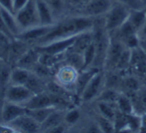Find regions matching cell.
Here are the masks:
<instances>
[{"label": "cell", "mask_w": 146, "mask_h": 133, "mask_svg": "<svg viewBox=\"0 0 146 133\" xmlns=\"http://www.w3.org/2000/svg\"><path fill=\"white\" fill-rule=\"evenodd\" d=\"M8 126L13 131L24 133H35L40 131V124L34 120L31 116H29L27 113L19 116L11 123H9Z\"/></svg>", "instance_id": "9c48e42d"}, {"label": "cell", "mask_w": 146, "mask_h": 133, "mask_svg": "<svg viewBox=\"0 0 146 133\" xmlns=\"http://www.w3.org/2000/svg\"><path fill=\"white\" fill-rule=\"evenodd\" d=\"M128 20H129V22L133 25V27L139 33L146 20V10L142 8L132 9V10H130Z\"/></svg>", "instance_id": "ffe728a7"}, {"label": "cell", "mask_w": 146, "mask_h": 133, "mask_svg": "<svg viewBox=\"0 0 146 133\" xmlns=\"http://www.w3.org/2000/svg\"><path fill=\"white\" fill-rule=\"evenodd\" d=\"M78 73L79 70H77L75 67L66 64L58 69L56 73V81L65 89L72 87L75 91V83L78 77Z\"/></svg>", "instance_id": "52a82bcc"}, {"label": "cell", "mask_w": 146, "mask_h": 133, "mask_svg": "<svg viewBox=\"0 0 146 133\" xmlns=\"http://www.w3.org/2000/svg\"><path fill=\"white\" fill-rule=\"evenodd\" d=\"M34 93L25 85L9 84L5 90V100L25 105Z\"/></svg>", "instance_id": "5b68a950"}, {"label": "cell", "mask_w": 146, "mask_h": 133, "mask_svg": "<svg viewBox=\"0 0 146 133\" xmlns=\"http://www.w3.org/2000/svg\"><path fill=\"white\" fill-rule=\"evenodd\" d=\"M112 6L111 0H89L82 8L79 9V15L87 17H98L106 14Z\"/></svg>", "instance_id": "277c9868"}, {"label": "cell", "mask_w": 146, "mask_h": 133, "mask_svg": "<svg viewBox=\"0 0 146 133\" xmlns=\"http://www.w3.org/2000/svg\"><path fill=\"white\" fill-rule=\"evenodd\" d=\"M5 103V90L0 88V124H2V110Z\"/></svg>", "instance_id": "f35d334b"}, {"label": "cell", "mask_w": 146, "mask_h": 133, "mask_svg": "<svg viewBox=\"0 0 146 133\" xmlns=\"http://www.w3.org/2000/svg\"><path fill=\"white\" fill-rule=\"evenodd\" d=\"M130 10L128 6L122 3H116L112 5L110 10L106 13L105 21H104V28L107 31L117 30L124 22L128 19Z\"/></svg>", "instance_id": "3957f363"}, {"label": "cell", "mask_w": 146, "mask_h": 133, "mask_svg": "<svg viewBox=\"0 0 146 133\" xmlns=\"http://www.w3.org/2000/svg\"><path fill=\"white\" fill-rule=\"evenodd\" d=\"M126 129H129L131 131L140 129V116L136 115L135 113L127 114V127Z\"/></svg>", "instance_id": "d6a6232c"}, {"label": "cell", "mask_w": 146, "mask_h": 133, "mask_svg": "<svg viewBox=\"0 0 146 133\" xmlns=\"http://www.w3.org/2000/svg\"><path fill=\"white\" fill-rule=\"evenodd\" d=\"M116 105H117L118 110L124 114H131L134 112L133 102L129 97L125 96V95H119L117 101H116Z\"/></svg>", "instance_id": "cb8c5ba5"}, {"label": "cell", "mask_w": 146, "mask_h": 133, "mask_svg": "<svg viewBox=\"0 0 146 133\" xmlns=\"http://www.w3.org/2000/svg\"><path fill=\"white\" fill-rule=\"evenodd\" d=\"M0 7L13 13V0H0Z\"/></svg>", "instance_id": "74e56055"}, {"label": "cell", "mask_w": 146, "mask_h": 133, "mask_svg": "<svg viewBox=\"0 0 146 133\" xmlns=\"http://www.w3.org/2000/svg\"><path fill=\"white\" fill-rule=\"evenodd\" d=\"M11 69L5 63H0V88L6 90L7 86L10 84Z\"/></svg>", "instance_id": "4316f807"}, {"label": "cell", "mask_w": 146, "mask_h": 133, "mask_svg": "<svg viewBox=\"0 0 146 133\" xmlns=\"http://www.w3.org/2000/svg\"><path fill=\"white\" fill-rule=\"evenodd\" d=\"M50 9L52 10L54 16L60 15L65 9V0H44Z\"/></svg>", "instance_id": "83f0119b"}, {"label": "cell", "mask_w": 146, "mask_h": 133, "mask_svg": "<svg viewBox=\"0 0 146 133\" xmlns=\"http://www.w3.org/2000/svg\"><path fill=\"white\" fill-rule=\"evenodd\" d=\"M65 113L62 110H58V109H55L54 111L49 114V116L45 119V121L43 123H41L40 125V130L48 131L49 129L53 128V127L57 126L59 124H62V122L64 121Z\"/></svg>", "instance_id": "ac0fdd59"}, {"label": "cell", "mask_w": 146, "mask_h": 133, "mask_svg": "<svg viewBox=\"0 0 146 133\" xmlns=\"http://www.w3.org/2000/svg\"><path fill=\"white\" fill-rule=\"evenodd\" d=\"M88 1H89V0H70V3L73 7L80 9V8H82Z\"/></svg>", "instance_id": "ab89813d"}, {"label": "cell", "mask_w": 146, "mask_h": 133, "mask_svg": "<svg viewBox=\"0 0 146 133\" xmlns=\"http://www.w3.org/2000/svg\"><path fill=\"white\" fill-rule=\"evenodd\" d=\"M93 18L83 15L65 18L55 23L53 28L37 42V45H44L58 39L75 36L81 32L91 30L93 28Z\"/></svg>", "instance_id": "6da1fadb"}, {"label": "cell", "mask_w": 146, "mask_h": 133, "mask_svg": "<svg viewBox=\"0 0 146 133\" xmlns=\"http://www.w3.org/2000/svg\"><path fill=\"white\" fill-rule=\"evenodd\" d=\"M42 80L43 79H41L40 77H38L36 74H34V73L32 72L30 77H29V79L27 80L25 86L30 89L34 94L42 92V91H44V84H43Z\"/></svg>", "instance_id": "d4e9b609"}, {"label": "cell", "mask_w": 146, "mask_h": 133, "mask_svg": "<svg viewBox=\"0 0 146 133\" xmlns=\"http://www.w3.org/2000/svg\"><path fill=\"white\" fill-rule=\"evenodd\" d=\"M0 17H1V20H2V23L7 32L14 39L21 32V28L19 27L15 14L2 8V7H0Z\"/></svg>", "instance_id": "4fadbf2b"}, {"label": "cell", "mask_w": 146, "mask_h": 133, "mask_svg": "<svg viewBox=\"0 0 146 133\" xmlns=\"http://www.w3.org/2000/svg\"><path fill=\"white\" fill-rule=\"evenodd\" d=\"M37 10H38L40 25H53L55 24L54 14L50 7L47 5L44 0H36Z\"/></svg>", "instance_id": "e0dca14e"}, {"label": "cell", "mask_w": 146, "mask_h": 133, "mask_svg": "<svg viewBox=\"0 0 146 133\" xmlns=\"http://www.w3.org/2000/svg\"><path fill=\"white\" fill-rule=\"evenodd\" d=\"M65 129H66V127L63 126L62 124H59V125H57V126L53 127V128L49 129L47 132H50V133H63V132H65Z\"/></svg>", "instance_id": "60d3db41"}, {"label": "cell", "mask_w": 146, "mask_h": 133, "mask_svg": "<svg viewBox=\"0 0 146 133\" xmlns=\"http://www.w3.org/2000/svg\"><path fill=\"white\" fill-rule=\"evenodd\" d=\"M80 118V112L78 109L73 108L70 109L69 111H67L65 113V117H64V121L69 125H74L78 122Z\"/></svg>", "instance_id": "1f68e13d"}, {"label": "cell", "mask_w": 146, "mask_h": 133, "mask_svg": "<svg viewBox=\"0 0 146 133\" xmlns=\"http://www.w3.org/2000/svg\"><path fill=\"white\" fill-rule=\"evenodd\" d=\"M53 25H38V26L32 27V28L23 30L15 37V39H18L25 43L30 42H38L43 36L47 34L51 29L53 28Z\"/></svg>", "instance_id": "30bf717a"}, {"label": "cell", "mask_w": 146, "mask_h": 133, "mask_svg": "<svg viewBox=\"0 0 146 133\" xmlns=\"http://www.w3.org/2000/svg\"><path fill=\"white\" fill-rule=\"evenodd\" d=\"M15 17L21 31L40 25L36 0H28L26 5L15 13Z\"/></svg>", "instance_id": "7a4b0ae2"}, {"label": "cell", "mask_w": 146, "mask_h": 133, "mask_svg": "<svg viewBox=\"0 0 146 133\" xmlns=\"http://www.w3.org/2000/svg\"><path fill=\"white\" fill-rule=\"evenodd\" d=\"M32 71L34 74H36L38 77H40L41 79L44 78H48L51 75V68L46 65L42 64V63L38 62L34 67L32 68Z\"/></svg>", "instance_id": "f546056e"}, {"label": "cell", "mask_w": 146, "mask_h": 133, "mask_svg": "<svg viewBox=\"0 0 146 133\" xmlns=\"http://www.w3.org/2000/svg\"><path fill=\"white\" fill-rule=\"evenodd\" d=\"M27 108L24 105L5 100L2 110V124L8 125L19 116L25 114Z\"/></svg>", "instance_id": "8fae6325"}, {"label": "cell", "mask_w": 146, "mask_h": 133, "mask_svg": "<svg viewBox=\"0 0 146 133\" xmlns=\"http://www.w3.org/2000/svg\"><path fill=\"white\" fill-rule=\"evenodd\" d=\"M138 102L141 108L146 111V89L145 90H140L138 93Z\"/></svg>", "instance_id": "8d00e7d4"}, {"label": "cell", "mask_w": 146, "mask_h": 133, "mask_svg": "<svg viewBox=\"0 0 146 133\" xmlns=\"http://www.w3.org/2000/svg\"><path fill=\"white\" fill-rule=\"evenodd\" d=\"M117 1L126 5V6L131 7L132 9H140V7H141L140 0H117Z\"/></svg>", "instance_id": "e575fe53"}, {"label": "cell", "mask_w": 146, "mask_h": 133, "mask_svg": "<svg viewBox=\"0 0 146 133\" xmlns=\"http://www.w3.org/2000/svg\"><path fill=\"white\" fill-rule=\"evenodd\" d=\"M116 103H110V102H105V101H99L98 102V110L101 116L105 117V118L109 119L111 121H114L115 116L117 114L118 108L117 105H115Z\"/></svg>", "instance_id": "44dd1931"}, {"label": "cell", "mask_w": 146, "mask_h": 133, "mask_svg": "<svg viewBox=\"0 0 146 133\" xmlns=\"http://www.w3.org/2000/svg\"><path fill=\"white\" fill-rule=\"evenodd\" d=\"M65 53H63V54L54 55V54H49V53H45V52H40L39 62L46 65V66L50 67V68H52L54 65L58 64V63L60 62V60H62Z\"/></svg>", "instance_id": "484cf974"}, {"label": "cell", "mask_w": 146, "mask_h": 133, "mask_svg": "<svg viewBox=\"0 0 146 133\" xmlns=\"http://www.w3.org/2000/svg\"><path fill=\"white\" fill-rule=\"evenodd\" d=\"M120 94H118L113 88H107L104 91H102L99 95V101H105V102L116 103L118 97Z\"/></svg>", "instance_id": "f1b7e54d"}, {"label": "cell", "mask_w": 146, "mask_h": 133, "mask_svg": "<svg viewBox=\"0 0 146 133\" xmlns=\"http://www.w3.org/2000/svg\"><path fill=\"white\" fill-rule=\"evenodd\" d=\"M83 56V70L84 69H87L92 67L95 60V56H96V47H95V42H93L85 49V51L82 54Z\"/></svg>", "instance_id": "603a6c76"}, {"label": "cell", "mask_w": 146, "mask_h": 133, "mask_svg": "<svg viewBox=\"0 0 146 133\" xmlns=\"http://www.w3.org/2000/svg\"><path fill=\"white\" fill-rule=\"evenodd\" d=\"M94 39V34L93 31L87 30L81 32L79 34L76 35L75 40L73 42L72 46L68 49L69 51H72V52L78 53V54H83V52L85 51V49L93 42Z\"/></svg>", "instance_id": "9a60e30c"}, {"label": "cell", "mask_w": 146, "mask_h": 133, "mask_svg": "<svg viewBox=\"0 0 146 133\" xmlns=\"http://www.w3.org/2000/svg\"><path fill=\"white\" fill-rule=\"evenodd\" d=\"M75 36L67 37V38L58 39V40L52 41L50 43H47L44 45H37L36 48L38 49L39 52H45L49 53V54H63V53L67 52L69 48L72 46L73 42L75 40Z\"/></svg>", "instance_id": "8992f818"}, {"label": "cell", "mask_w": 146, "mask_h": 133, "mask_svg": "<svg viewBox=\"0 0 146 133\" xmlns=\"http://www.w3.org/2000/svg\"><path fill=\"white\" fill-rule=\"evenodd\" d=\"M104 81L105 80H104L103 73L99 70L90 79L89 83H88L87 86L84 89V91L82 92L81 96H80L82 101L88 102V101H91L92 99H94L96 96H98V94L101 93V88L104 85Z\"/></svg>", "instance_id": "ba28073f"}, {"label": "cell", "mask_w": 146, "mask_h": 133, "mask_svg": "<svg viewBox=\"0 0 146 133\" xmlns=\"http://www.w3.org/2000/svg\"><path fill=\"white\" fill-rule=\"evenodd\" d=\"M55 109H56V107H43V108L27 109L26 113L41 125V123L44 122L45 119L49 116V114L52 111H54Z\"/></svg>", "instance_id": "7402d4cb"}, {"label": "cell", "mask_w": 146, "mask_h": 133, "mask_svg": "<svg viewBox=\"0 0 146 133\" xmlns=\"http://www.w3.org/2000/svg\"><path fill=\"white\" fill-rule=\"evenodd\" d=\"M32 71L28 69L21 68V67H15L11 70L10 76V84H17V85H25L27 80L30 77Z\"/></svg>", "instance_id": "d6986e66"}, {"label": "cell", "mask_w": 146, "mask_h": 133, "mask_svg": "<svg viewBox=\"0 0 146 133\" xmlns=\"http://www.w3.org/2000/svg\"><path fill=\"white\" fill-rule=\"evenodd\" d=\"M123 87L129 92H136L139 90V83L133 77H127L122 81Z\"/></svg>", "instance_id": "836d02e7"}, {"label": "cell", "mask_w": 146, "mask_h": 133, "mask_svg": "<svg viewBox=\"0 0 146 133\" xmlns=\"http://www.w3.org/2000/svg\"><path fill=\"white\" fill-rule=\"evenodd\" d=\"M99 71V68L97 67H90V68L84 69V70L79 71L78 73V77L76 79L75 83V92L78 96H81L82 92L84 91L85 87L87 86V84L89 83L90 79L94 76L95 73H97Z\"/></svg>", "instance_id": "2e32d148"}, {"label": "cell", "mask_w": 146, "mask_h": 133, "mask_svg": "<svg viewBox=\"0 0 146 133\" xmlns=\"http://www.w3.org/2000/svg\"><path fill=\"white\" fill-rule=\"evenodd\" d=\"M140 131L142 132H146V113H143V114L140 116Z\"/></svg>", "instance_id": "b9f144b4"}, {"label": "cell", "mask_w": 146, "mask_h": 133, "mask_svg": "<svg viewBox=\"0 0 146 133\" xmlns=\"http://www.w3.org/2000/svg\"><path fill=\"white\" fill-rule=\"evenodd\" d=\"M28 0H13V13H17L21 8L26 5Z\"/></svg>", "instance_id": "d590c367"}, {"label": "cell", "mask_w": 146, "mask_h": 133, "mask_svg": "<svg viewBox=\"0 0 146 133\" xmlns=\"http://www.w3.org/2000/svg\"><path fill=\"white\" fill-rule=\"evenodd\" d=\"M140 33H141V35L143 37H146V20H145V22H144L143 27H142L141 30H140Z\"/></svg>", "instance_id": "7bdbcfd3"}, {"label": "cell", "mask_w": 146, "mask_h": 133, "mask_svg": "<svg viewBox=\"0 0 146 133\" xmlns=\"http://www.w3.org/2000/svg\"><path fill=\"white\" fill-rule=\"evenodd\" d=\"M126 46L119 38H111L110 37L105 59V65L109 67H115L120 55L122 54Z\"/></svg>", "instance_id": "7c38bea8"}, {"label": "cell", "mask_w": 146, "mask_h": 133, "mask_svg": "<svg viewBox=\"0 0 146 133\" xmlns=\"http://www.w3.org/2000/svg\"><path fill=\"white\" fill-rule=\"evenodd\" d=\"M39 57H40V52L36 47L35 48H29L17 59L15 65L17 67L32 70L33 67L39 62Z\"/></svg>", "instance_id": "5bb4252c"}, {"label": "cell", "mask_w": 146, "mask_h": 133, "mask_svg": "<svg viewBox=\"0 0 146 133\" xmlns=\"http://www.w3.org/2000/svg\"><path fill=\"white\" fill-rule=\"evenodd\" d=\"M97 124H98V126H99V128L101 129V132L110 133V132H114V131H115L113 121L109 120V119L105 118V117H103V116L98 117Z\"/></svg>", "instance_id": "4dcf8cb0"}]
</instances>
